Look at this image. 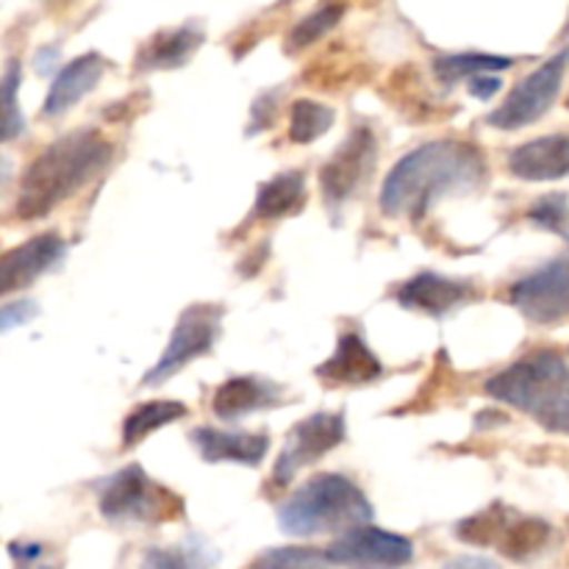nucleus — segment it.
<instances>
[{"mask_svg": "<svg viewBox=\"0 0 569 569\" xmlns=\"http://www.w3.org/2000/svg\"><path fill=\"white\" fill-rule=\"evenodd\" d=\"M487 181L483 153L470 142L439 139L406 153L381 187V211L420 220L437 200L476 192Z\"/></svg>", "mask_w": 569, "mask_h": 569, "instance_id": "f257e3e1", "label": "nucleus"}, {"mask_svg": "<svg viewBox=\"0 0 569 569\" xmlns=\"http://www.w3.org/2000/svg\"><path fill=\"white\" fill-rule=\"evenodd\" d=\"M111 153H114L111 142L89 128L56 139L22 172L14 214L22 220L50 214L56 206L72 198L89 178L98 176L111 161Z\"/></svg>", "mask_w": 569, "mask_h": 569, "instance_id": "f03ea898", "label": "nucleus"}, {"mask_svg": "<svg viewBox=\"0 0 569 569\" xmlns=\"http://www.w3.org/2000/svg\"><path fill=\"white\" fill-rule=\"evenodd\" d=\"M487 395L569 437V367L556 350H537L487 381Z\"/></svg>", "mask_w": 569, "mask_h": 569, "instance_id": "7ed1b4c3", "label": "nucleus"}, {"mask_svg": "<svg viewBox=\"0 0 569 569\" xmlns=\"http://www.w3.org/2000/svg\"><path fill=\"white\" fill-rule=\"evenodd\" d=\"M372 520V506L350 478L322 472L278 506V526L289 537L353 531Z\"/></svg>", "mask_w": 569, "mask_h": 569, "instance_id": "20e7f679", "label": "nucleus"}, {"mask_svg": "<svg viewBox=\"0 0 569 569\" xmlns=\"http://www.w3.org/2000/svg\"><path fill=\"white\" fill-rule=\"evenodd\" d=\"M100 515L111 526H161L183 515L178 495L150 481L139 465H128L98 483Z\"/></svg>", "mask_w": 569, "mask_h": 569, "instance_id": "39448f33", "label": "nucleus"}, {"mask_svg": "<svg viewBox=\"0 0 569 569\" xmlns=\"http://www.w3.org/2000/svg\"><path fill=\"white\" fill-rule=\"evenodd\" d=\"M569 67V48L550 56L545 64L528 72L520 83L509 92V98L489 114V126L503 128V131H517L531 122L542 120L550 111V106L559 98L561 81Z\"/></svg>", "mask_w": 569, "mask_h": 569, "instance_id": "423d86ee", "label": "nucleus"}, {"mask_svg": "<svg viewBox=\"0 0 569 569\" xmlns=\"http://www.w3.org/2000/svg\"><path fill=\"white\" fill-rule=\"evenodd\" d=\"M220 322H222L220 306L198 303L183 309L181 317H178L176 328H172V337L170 342H167L161 359L144 372L142 387H159V383H164L167 378L181 372L189 361L209 353V350L214 348L217 339H220Z\"/></svg>", "mask_w": 569, "mask_h": 569, "instance_id": "0eeeda50", "label": "nucleus"}, {"mask_svg": "<svg viewBox=\"0 0 569 569\" xmlns=\"http://www.w3.org/2000/svg\"><path fill=\"white\" fill-rule=\"evenodd\" d=\"M511 306L537 326H553L569 317V250L511 287Z\"/></svg>", "mask_w": 569, "mask_h": 569, "instance_id": "6e6552de", "label": "nucleus"}, {"mask_svg": "<svg viewBox=\"0 0 569 569\" xmlns=\"http://www.w3.org/2000/svg\"><path fill=\"white\" fill-rule=\"evenodd\" d=\"M345 439V417L331 415V411H320V415H311L306 420H300L292 431L287 433V442H283L281 456L276 461V470H272V481L278 487H287L295 476H298L303 467L315 465L322 456L331 453L333 448H339Z\"/></svg>", "mask_w": 569, "mask_h": 569, "instance_id": "1a4fd4ad", "label": "nucleus"}, {"mask_svg": "<svg viewBox=\"0 0 569 569\" xmlns=\"http://www.w3.org/2000/svg\"><path fill=\"white\" fill-rule=\"evenodd\" d=\"M331 565L359 567V569H398L415 559V545L406 537L383 528L361 526L342 533L326 550Z\"/></svg>", "mask_w": 569, "mask_h": 569, "instance_id": "9d476101", "label": "nucleus"}, {"mask_svg": "<svg viewBox=\"0 0 569 569\" xmlns=\"http://www.w3.org/2000/svg\"><path fill=\"white\" fill-rule=\"evenodd\" d=\"M378 156V142L370 128H353L337 153L326 161L320 170L322 198L331 209H339L353 198L356 189L367 181L372 172V161Z\"/></svg>", "mask_w": 569, "mask_h": 569, "instance_id": "9b49d317", "label": "nucleus"}, {"mask_svg": "<svg viewBox=\"0 0 569 569\" xmlns=\"http://www.w3.org/2000/svg\"><path fill=\"white\" fill-rule=\"evenodd\" d=\"M64 253V239H59L56 233H39V237L6 250L3 259H0V292L11 295L17 289H26L42 272L59 264Z\"/></svg>", "mask_w": 569, "mask_h": 569, "instance_id": "f8f14e48", "label": "nucleus"}, {"mask_svg": "<svg viewBox=\"0 0 569 569\" xmlns=\"http://www.w3.org/2000/svg\"><path fill=\"white\" fill-rule=\"evenodd\" d=\"M381 376V361L356 331L342 333L331 359L317 367V378L326 387H361V383L378 381Z\"/></svg>", "mask_w": 569, "mask_h": 569, "instance_id": "ddd939ff", "label": "nucleus"}, {"mask_svg": "<svg viewBox=\"0 0 569 569\" xmlns=\"http://www.w3.org/2000/svg\"><path fill=\"white\" fill-rule=\"evenodd\" d=\"M283 400V389L276 381L261 376H233L222 387H217L211 411L220 420L233 422L244 415L261 409H276Z\"/></svg>", "mask_w": 569, "mask_h": 569, "instance_id": "4468645a", "label": "nucleus"}, {"mask_svg": "<svg viewBox=\"0 0 569 569\" xmlns=\"http://www.w3.org/2000/svg\"><path fill=\"white\" fill-rule=\"evenodd\" d=\"M470 298L472 292L467 283L437 276V272H420V276L409 278V281L395 292V300H398L403 309L420 311V315L428 317H445L448 311L467 303Z\"/></svg>", "mask_w": 569, "mask_h": 569, "instance_id": "2eb2a0df", "label": "nucleus"}, {"mask_svg": "<svg viewBox=\"0 0 569 569\" xmlns=\"http://www.w3.org/2000/svg\"><path fill=\"white\" fill-rule=\"evenodd\" d=\"M509 170L520 181H559L569 176V133H553L520 144L509 153Z\"/></svg>", "mask_w": 569, "mask_h": 569, "instance_id": "dca6fc26", "label": "nucleus"}, {"mask_svg": "<svg viewBox=\"0 0 569 569\" xmlns=\"http://www.w3.org/2000/svg\"><path fill=\"white\" fill-rule=\"evenodd\" d=\"M194 450L206 465L217 461H237V465L256 467L267 456L270 437L267 433H242V431H217V428H194L189 433Z\"/></svg>", "mask_w": 569, "mask_h": 569, "instance_id": "f3484780", "label": "nucleus"}, {"mask_svg": "<svg viewBox=\"0 0 569 569\" xmlns=\"http://www.w3.org/2000/svg\"><path fill=\"white\" fill-rule=\"evenodd\" d=\"M103 70H106V61L100 59L98 53L78 56V59H72L70 64L61 67L56 81L50 83L48 98H44V106H42L44 114L59 117L64 114L67 109H72L83 94H89L94 87H98L100 78H103Z\"/></svg>", "mask_w": 569, "mask_h": 569, "instance_id": "a211bd4d", "label": "nucleus"}, {"mask_svg": "<svg viewBox=\"0 0 569 569\" xmlns=\"http://www.w3.org/2000/svg\"><path fill=\"white\" fill-rule=\"evenodd\" d=\"M203 44V28L198 26H181L167 28L150 37L148 42L139 48L137 53V70L153 72V70H176V67L187 64L192 59L194 50Z\"/></svg>", "mask_w": 569, "mask_h": 569, "instance_id": "6ab92c4d", "label": "nucleus"}, {"mask_svg": "<svg viewBox=\"0 0 569 569\" xmlns=\"http://www.w3.org/2000/svg\"><path fill=\"white\" fill-rule=\"evenodd\" d=\"M306 203V178L303 172H281L272 181L261 183L256 194L253 217L259 220H281V217L298 214Z\"/></svg>", "mask_w": 569, "mask_h": 569, "instance_id": "aec40b11", "label": "nucleus"}, {"mask_svg": "<svg viewBox=\"0 0 569 569\" xmlns=\"http://www.w3.org/2000/svg\"><path fill=\"white\" fill-rule=\"evenodd\" d=\"M181 417H187V406L178 400H150V403L137 406L122 422V448H137L144 437Z\"/></svg>", "mask_w": 569, "mask_h": 569, "instance_id": "412c9836", "label": "nucleus"}, {"mask_svg": "<svg viewBox=\"0 0 569 569\" xmlns=\"http://www.w3.org/2000/svg\"><path fill=\"white\" fill-rule=\"evenodd\" d=\"M517 511L503 503H495L489 509L478 511V515L467 517L456 526V537L467 545H478V548H500L506 531L515 522Z\"/></svg>", "mask_w": 569, "mask_h": 569, "instance_id": "4be33fe9", "label": "nucleus"}, {"mask_svg": "<svg viewBox=\"0 0 569 569\" xmlns=\"http://www.w3.org/2000/svg\"><path fill=\"white\" fill-rule=\"evenodd\" d=\"M550 537H553V528L548 522L539 520V517L517 515L498 550L511 561H528L537 553H542Z\"/></svg>", "mask_w": 569, "mask_h": 569, "instance_id": "5701e85b", "label": "nucleus"}, {"mask_svg": "<svg viewBox=\"0 0 569 569\" xmlns=\"http://www.w3.org/2000/svg\"><path fill=\"white\" fill-rule=\"evenodd\" d=\"M515 64L506 56H489V53H453L442 56V59L433 61V72L442 83H456V81H470V78L489 76V72H503Z\"/></svg>", "mask_w": 569, "mask_h": 569, "instance_id": "b1692460", "label": "nucleus"}, {"mask_svg": "<svg viewBox=\"0 0 569 569\" xmlns=\"http://www.w3.org/2000/svg\"><path fill=\"white\" fill-rule=\"evenodd\" d=\"M333 126V109L317 103V100L300 98L289 106V139L298 144H309L328 133Z\"/></svg>", "mask_w": 569, "mask_h": 569, "instance_id": "393cba45", "label": "nucleus"}, {"mask_svg": "<svg viewBox=\"0 0 569 569\" xmlns=\"http://www.w3.org/2000/svg\"><path fill=\"white\" fill-rule=\"evenodd\" d=\"M345 14V6H317L311 14L300 17L298 22L292 26V31L287 33V44H283V50L287 53H300V50L311 48V44L317 42V39L326 37L328 31H333L337 28V22L342 20Z\"/></svg>", "mask_w": 569, "mask_h": 569, "instance_id": "a878e982", "label": "nucleus"}, {"mask_svg": "<svg viewBox=\"0 0 569 569\" xmlns=\"http://www.w3.org/2000/svg\"><path fill=\"white\" fill-rule=\"evenodd\" d=\"M217 561L214 550L200 542L176 545V548L148 550L139 569H209Z\"/></svg>", "mask_w": 569, "mask_h": 569, "instance_id": "bb28decb", "label": "nucleus"}, {"mask_svg": "<svg viewBox=\"0 0 569 569\" xmlns=\"http://www.w3.org/2000/svg\"><path fill=\"white\" fill-rule=\"evenodd\" d=\"M331 559L311 548H272L261 553L250 569H331Z\"/></svg>", "mask_w": 569, "mask_h": 569, "instance_id": "cd10ccee", "label": "nucleus"}, {"mask_svg": "<svg viewBox=\"0 0 569 569\" xmlns=\"http://www.w3.org/2000/svg\"><path fill=\"white\" fill-rule=\"evenodd\" d=\"M528 220L533 226L545 228L550 233L569 239V200L567 194H545L528 211Z\"/></svg>", "mask_w": 569, "mask_h": 569, "instance_id": "c85d7f7f", "label": "nucleus"}, {"mask_svg": "<svg viewBox=\"0 0 569 569\" xmlns=\"http://www.w3.org/2000/svg\"><path fill=\"white\" fill-rule=\"evenodd\" d=\"M20 64L11 59L6 64L3 81H0V89H3V142H11V139L26 131V120H22L20 109H17V89H20Z\"/></svg>", "mask_w": 569, "mask_h": 569, "instance_id": "c756f323", "label": "nucleus"}, {"mask_svg": "<svg viewBox=\"0 0 569 569\" xmlns=\"http://www.w3.org/2000/svg\"><path fill=\"white\" fill-rule=\"evenodd\" d=\"M33 317H37V303L33 300H14V303H6L0 309V328L11 331L14 326H22V322L33 320Z\"/></svg>", "mask_w": 569, "mask_h": 569, "instance_id": "7c9ffc66", "label": "nucleus"}, {"mask_svg": "<svg viewBox=\"0 0 569 569\" xmlns=\"http://www.w3.org/2000/svg\"><path fill=\"white\" fill-rule=\"evenodd\" d=\"M467 83H470V94H476V98L481 100H489L500 87H503L498 76H478V78H470Z\"/></svg>", "mask_w": 569, "mask_h": 569, "instance_id": "2f4dec72", "label": "nucleus"}, {"mask_svg": "<svg viewBox=\"0 0 569 569\" xmlns=\"http://www.w3.org/2000/svg\"><path fill=\"white\" fill-rule=\"evenodd\" d=\"M442 569H503V567L492 559H483V556H456V559H450Z\"/></svg>", "mask_w": 569, "mask_h": 569, "instance_id": "473e14b6", "label": "nucleus"}]
</instances>
